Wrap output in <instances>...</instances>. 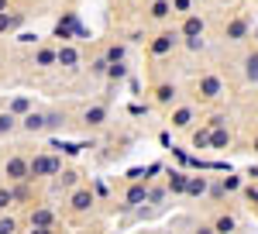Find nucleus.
Wrapping results in <instances>:
<instances>
[{"instance_id": "16", "label": "nucleus", "mask_w": 258, "mask_h": 234, "mask_svg": "<svg viewBox=\"0 0 258 234\" xmlns=\"http://www.w3.org/2000/svg\"><path fill=\"white\" fill-rule=\"evenodd\" d=\"M169 100H176V86L162 83V86H159V103H169Z\"/></svg>"}, {"instance_id": "28", "label": "nucleus", "mask_w": 258, "mask_h": 234, "mask_svg": "<svg viewBox=\"0 0 258 234\" xmlns=\"http://www.w3.org/2000/svg\"><path fill=\"white\" fill-rule=\"evenodd\" d=\"M172 7H176V11H182V14H186V11H189V0H172Z\"/></svg>"}, {"instance_id": "25", "label": "nucleus", "mask_w": 258, "mask_h": 234, "mask_svg": "<svg viewBox=\"0 0 258 234\" xmlns=\"http://www.w3.org/2000/svg\"><path fill=\"white\" fill-rule=\"evenodd\" d=\"M14 227H18V224H14L11 217H4V220H0V234H11V231H14Z\"/></svg>"}, {"instance_id": "17", "label": "nucleus", "mask_w": 258, "mask_h": 234, "mask_svg": "<svg viewBox=\"0 0 258 234\" xmlns=\"http://www.w3.org/2000/svg\"><path fill=\"white\" fill-rule=\"evenodd\" d=\"M207 141H210L214 148H224V145H231V135H227V131H220V128H217V135H214V138H207Z\"/></svg>"}, {"instance_id": "26", "label": "nucleus", "mask_w": 258, "mask_h": 234, "mask_svg": "<svg viewBox=\"0 0 258 234\" xmlns=\"http://www.w3.org/2000/svg\"><path fill=\"white\" fill-rule=\"evenodd\" d=\"M11 200H14V193H11V190H4V186H0V210H4V207H7V203H11Z\"/></svg>"}, {"instance_id": "7", "label": "nucleus", "mask_w": 258, "mask_h": 234, "mask_svg": "<svg viewBox=\"0 0 258 234\" xmlns=\"http://www.w3.org/2000/svg\"><path fill=\"white\" fill-rule=\"evenodd\" d=\"M55 62H59V66H66V69H76L80 55H76V48H59V52H55Z\"/></svg>"}, {"instance_id": "2", "label": "nucleus", "mask_w": 258, "mask_h": 234, "mask_svg": "<svg viewBox=\"0 0 258 234\" xmlns=\"http://www.w3.org/2000/svg\"><path fill=\"white\" fill-rule=\"evenodd\" d=\"M28 169H31V176H55L59 172V158H35V162H28Z\"/></svg>"}, {"instance_id": "15", "label": "nucleus", "mask_w": 258, "mask_h": 234, "mask_svg": "<svg viewBox=\"0 0 258 234\" xmlns=\"http://www.w3.org/2000/svg\"><path fill=\"white\" fill-rule=\"evenodd\" d=\"M244 31H248V24H244V21H234V24L227 28V38L238 41V38H244Z\"/></svg>"}, {"instance_id": "11", "label": "nucleus", "mask_w": 258, "mask_h": 234, "mask_svg": "<svg viewBox=\"0 0 258 234\" xmlns=\"http://www.w3.org/2000/svg\"><path fill=\"white\" fill-rule=\"evenodd\" d=\"M24 128H28V131H41V128H48V121L41 114H28L24 117Z\"/></svg>"}, {"instance_id": "21", "label": "nucleus", "mask_w": 258, "mask_h": 234, "mask_svg": "<svg viewBox=\"0 0 258 234\" xmlns=\"http://www.w3.org/2000/svg\"><path fill=\"white\" fill-rule=\"evenodd\" d=\"M52 62H55V52H52V48H41L38 52V66H52Z\"/></svg>"}, {"instance_id": "10", "label": "nucleus", "mask_w": 258, "mask_h": 234, "mask_svg": "<svg viewBox=\"0 0 258 234\" xmlns=\"http://www.w3.org/2000/svg\"><path fill=\"white\" fill-rule=\"evenodd\" d=\"M169 11H172V4H169V0H155V4H152V18H155V21L169 18Z\"/></svg>"}, {"instance_id": "24", "label": "nucleus", "mask_w": 258, "mask_h": 234, "mask_svg": "<svg viewBox=\"0 0 258 234\" xmlns=\"http://www.w3.org/2000/svg\"><path fill=\"white\" fill-rule=\"evenodd\" d=\"M120 58H124V48H117V45H114V48L107 52V62H120Z\"/></svg>"}, {"instance_id": "6", "label": "nucleus", "mask_w": 258, "mask_h": 234, "mask_svg": "<svg viewBox=\"0 0 258 234\" xmlns=\"http://www.w3.org/2000/svg\"><path fill=\"white\" fill-rule=\"evenodd\" d=\"M203 35V18H186L182 24V38H200Z\"/></svg>"}, {"instance_id": "4", "label": "nucleus", "mask_w": 258, "mask_h": 234, "mask_svg": "<svg viewBox=\"0 0 258 234\" xmlns=\"http://www.w3.org/2000/svg\"><path fill=\"white\" fill-rule=\"evenodd\" d=\"M4 176H7V179H14V183H21V179H28V176H31V169H28V162H24V158H11V162L4 165Z\"/></svg>"}, {"instance_id": "27", "label": "nucleus", "mask_w": 258, "mask_h": 234, "mask_svg": "<svg viewBox=\"0 0 258 234\" xmlns=\"http://www.w3.org/2000/svg\"><path fill=\"white\" fill-rule=\"evenodd\" d=\"M93 73H97V76L107 73V58H97V62H93Z\"/></svg>"}, {"instance_id": "13", "label": "nucleus", "mask_w": 258, "mask_h": 234, "mask_svg": "<svg viewBox=\"0 0 258 234\" xmlns=\"http://www.w3.org/2000/svg\"><path fill=\"white\" fill-rule=\"evenodd\" d=\"M244 76L251 79V83H258V55H248V58H244Z\"/></svg>"}, {"instance_id": "20", "label": "nucleus", "mask_w": 258, "mask_h": 234, "mask_svg": "<svg viewBox=\"0 0 258 234\" xmlns=\"http://www.w3.org/2000/svg\"><path fill=\"white\" fill-rule=\"evenodd\" d=\"M186 190H189V193H203V190H207V179H203V176H200V179H186Z\"/></svg>"}, {"instance_id": "22", "label": "nucleus", "mask_w": 258, "mask_h": 234, "mask_svg": "<svg viewBox=\"0 0 258 234\" xmlns=\"http://www.w3.org/2000/svg\"><path fill=\"white\" fill-rule=\"evenodd\" d=\"M18 121H14V114H0V131H11Z\"/></svg>"}, {"instance_id": "12", "label": "nucleus", "mask_w": 258, "mask_h": 234, "mask_svg": "<svg viewBox=\"0 0 258 234\" xmlns=\"http://www.w3.org/2000/svg\"><path fill=\"white\" fill-rule=\"evenodd\" d=\"M145 200H148L145 186H131V193H127V207H138V203H145Z\"/></svg>"}, {"instance_id": "14", "label": "nucleus", "mask_w": 258, "mask_h": 234, "mask_svg": "<svg viewBox=\"0 0 258 234\" xmlns=\"http://www.w3.org/2000/svg\"><path fill=\"white\" fill-rule=\"evenodd\" d=\"M31 224H35V227H48V224H52V210H35V214H31Z\"/></svg>"}, {"instance_id": "29", "label": "nucleus", "mask_w": 258, "mask_h": 234, "mask_svg": "<svg viewBox=\"0 0 258 234\" xmlns=\"http://www.w3.org/2000/svg\"><path fill=\"white\" fill-rule=\"evenodd\" d=\"M0 11H7V0H0Z\"/></svg>"}, {"instance_id": "9", "label": "nucleus", "mask_w": 258, "mask_h": 234, "mask_svg": "<svg viewBox=\"0 0 258 234\" xmlns=\"http://www.w3.org/2000/svg\"><path fill=\"white\" fill-rule=\"evenodd\" d=\"M103 121H107V110H103V107H90V110H86V124H93V128H100Z\"/></svg>"}, {"instance_id": "5", "label": "nucleus", "mask_w": 258, "mask_h": 234, "mask_svg": "<svg viewBox=\"0 0 258 234\" xmlns=\"http://www.w3.org/2000/svg\"><path fill=\"white\" fill-rule=\"evenodd\" d=\"M90 207H93V193H90V190H76V193H73V210H90Z\"/></svg>"}, {"instance_id": "30", "label": "nucleus", "mask_w": 258, "mask_h": 234, "mask_svg": "<svg viewBox=\"0 0 258 234\" xmlns=\"http://www.w3.org/2000/svg\"><path fill=\"white\" fill-rule=\"evenodd\" d=\"M255 148H258V141H255Z\"/></svg>"}, {"instance_id": "18", "label": "nucleus", "mask_w": 258, "mask_h": 234, "mask_svg": "<svg viewBox=\"0 0 258 234\" xmlns=\"http://www.w3.org/2000/svg\"><path fill=\"white\" fill-rule=\"evenodd\" d=\"M18 24H21V18H7V11H0V31H11Z\"/></svg>"}, {"instance_id": "8", "label": "nucleus", "mask_w": 258, "mask_h": 234, "mask_svg": "<svg viewBox=\"0 0 258 234\" xmlns=\"http://www.w3.org/2000/svg\"><path fill=\"white\" fill-rule=\"evenodd\" d=\"M172 124L176 128H189L193 124V107H179L176 114H172Z\"/></svg>"}, {"instance_id": "1", "label": "nucleus", "mask_w": 258, "mask_h": 234, "mask_svg": "<svg viewBox=\"0 0 258 234\" xmlns=\"http://www.w3.org/2000/svg\"><path fill=\"white\" fill-rule=\"evenodd\" d=\"M220 93H224L220 76H203V79H200V97H203V100H217Z\"/></svg>"}, {"instance_id": "19", "label": "nucleus", "mask_w": 258, "mask_h": 234, "mask_svg": "<svg viewBox=\"0 0 258 234\" xmlns=\"http://www.w3.org/2000/svg\"><path fill=\"white\" fill-rule=\"evenodd\" d=\"M169 186H172V193H182V190H186V176H182V172H172Z\"/></svg>"}, {"instance_id": "3", "label": "nucleus", "mask_w": 258, "mask_h": 234, "mask_svg": "<svg viewBox=\"0 0 258 234\" xmlns=\"http://www.w3.org/2000/svg\"><path fill=\"white\" fill-rule=\"evenodd\" d=\"M176 41H179V35H176V31H162L159 38L152 41V52H155V55H169V52L176 48Z\"/></svg>"}, {"instance_id": "23", "label": "nucleus", "mask_w": 258, "mask_h": 234, "mask_svg": "<svg viewBox=\"0 0 258 234\" xmlns=\"http://www.w3.org/2000/svg\"><path fill=\"white\" fill-rule=\"evenodd\" d=\"M214 227H217V231H234V220H231V217H220Z\"/></svg>"}]
</instances>
